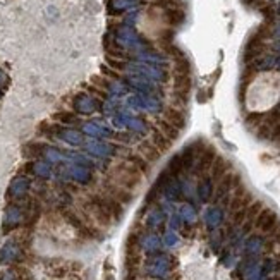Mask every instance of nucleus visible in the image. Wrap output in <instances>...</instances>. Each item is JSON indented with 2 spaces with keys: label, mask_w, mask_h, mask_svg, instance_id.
I'll return each instance as SVG.
<instances>
[{
  "label": "nucleus",
  "mask_w": 280,
  "mask_h": 280,
  "mask_svg": "<svg viewBox=\"0 0 280 280\" xmlns=\"http://www.w3.org/2000/svg\"><path fill=\"white\" fill-rule=\"evenodd\" d=\"M163 121H167L170 126H174L175 129L181 131L184 126H186V115H184L182 110H179L177 107H167L163 110Z\"/></svg>",
  "instance_id": "obj_4"
},
{
  "label": "nucleus",
  "mask_w": 280,
  "mask_h": 280,
  "mask_svg": "<svg viewBox=\"0 0 280 280\" xmlns=\"http://www.w3.org/2000/svg\"><path fill=\"white\" fill-rule=\"evenodd\" d=\"M136 151H138L139 155H141L143 158L146 160L150 165H153V163H157L160 157H162V153L155 148L153 145H151L150 141H141L138 143V146H136Z\"/></svg>",
  "instance_id": "obj_5"
},
{
  "label": "nucleus",
  "mask_w": 280,
  "mask_h": 280,
  "mask_svg": "<svg viewBox=\"0 0 280 280\" xmlns=\"http://www.w3.org/2000/svg\"><path fill=\"white\" fill-rule=\"evenodd\" d=\"M155 126H157V131H160L165 138H169L170 141H175V139L179 138V134H181V131L175 129L174 126H170L167 121H163V119H155Z\"/></svg>",
  "instance_id": "obj_7"
},
{
  "label": "nucleus",
  "mask_w": 280,
  "mask_h": 280,
  "mask_svg": "<svg viewBox=\"0 0 280 280\" xmlns=\"http://www.w3.org/2000/svg\"><path fill=\"white\" fill-rule=\"evenodd\" d=\"M215 158H217V155H215V150L211 146H205L203 148V151L198 155V163H196V169H198L199 174H205L211 169V165H213Z\"/></svg>",
  "instance_id": "obj_3"
},
{
  "label": "nucleus",
  "mask_w": 280,
  "mask_h": 280,
  "mask_svg": "<svg viewBox=\"0 0 280 280\" xmlns=\"http://www.w3.org/2000/svg\"><path fill=\"white\" fill-rule=\"evenodd\" d=\"M254 227L258 230L265 232V234H271V232H275V229L278 227L277 215H275L271 210H266V208H263V210L259 211L258 217L254 218Z\"/></svg>",
  "instance_id": "obj_2"
},
{
  "label": "nucleus",
  "mask_w": 280,
  "mask_h": 280,
  "mask_svg": "<svg viewBox=\"0 0 280 280\" xmlns=\"http://www.w3.org/2000/svg\"><path fill=\"white\" fill-rule=\"evenodd\" d=\"M227 169H229V165H227V162L223 160L222 157H218V158H215V162H213V165H211V175H213V179L215 181H220V179L223 177L225 174H229L227 172Z\"/></svg>",
  "instance_id": "obj_9"
},
{
  "label": "nucleus",
  "mask_w": 280,
  "mask_h": 280,
  "mask_svg": "<svg viewBox=\"0 0 280 280\" xmlns=\"http://www.w3.org/2000/svg\"><path fill=\"white\" fill-rule=\"evenodd\" d=\"M244 2H246V4H253L254 0H244Z\"/></svg>",
  "instance_id": "obj_10"
},
{
  "label": "nucleus",
  "mask_w": 280,
  "mask_h": 280,
  "mask_svg": "<svg viewBox=\"0 0 280 280\" xmlns=\"http://www.w3.org/2000/svg\"><path fill=\"white\" fill-rule=\"evenodd\" d=\"M107 179L110 182H114L115 186L122 187V189L129 191L131 194H134L136 191L141 187L143 177L145 175L138 170V167L133 165L127 160H114L107 169Z\"/></svg>",
  "instance_id": "obj_1"
},
{
  "label": "nucleus",
  "mask_w": 280,
  "mask_h": 280,
  "mask_svg": "<svg viewBox=\"0 0 280 280\" xmlns=\"http://www.w3.org/2000/svg\"><path fill=\"white\" fill-rule=\"evenodd\" d=\"M150 143L151 145H153L155 148H157V150L160 151V153H167V151L170 150V146H172V141L169 138H165V136H163L162 133H160V131H157V129H153L150 133Z\"/></svg>",
  "instance_id": "obj_6"
},
{
  "label": "nucleus",
  "mask_w": 280,
  "mask_h": 280,
  "mask_svg": "<svg viewBox=\"0 0 280 280\" xmlns=\"http://www.w3.org/2000/svg\"><path fill=\"white\" fill-rule=\"evenodd\" d=\"M165 18L172 26H181L186 19V14H184L182 7H167Z\"/></svg>",
  "instance_id": "obj_8"
}]
</instances>
